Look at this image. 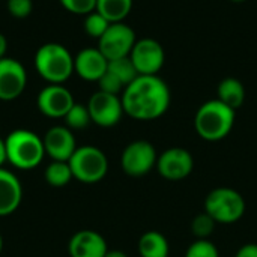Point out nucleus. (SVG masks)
Segmentation results:
<instances>
[{"mask_svg": "<svg viewBox=\"0 0 257 257\" xmlns=\"http://www.w3.org/2000/svg\"><path fill=\"white\" fill-rule=\"evenodd\" d=\"M63 119L69 130H84L92 122L87 105L77 104V102L71 107V110L66 113V116Z\"/></svg>", "mask_w": 257, "mask_h": 257, "instance_id": "5701e85b", "label": "nucleus"}, {"mask_svg": "<svg viewBox=\"0 0 257 257\" xmlns=\"http://www.w3.org/2000/svg\"><path fill=\"white\" fill-rule=\"evenodd\" d=\"M110 24L111 23L104 15H101L98 11H93V12L87 14L86 18H84V30H86V33L89 36H92V38H96V39H99L105 33V30L108 29Z\"/></svg>", "mask_w": 257, "mask_h": 257, "instance_id": "b1692460", "label": "nucleus"}, {"mask_svg": "<svg viewBox=\"0 0 257 257\" xmlns=\"http://www.w3.org/2000/svg\"><path fill=\"white\" fill-rule=\"evenodd\" d=\"M36 104L44 116L51 119H63L75 101L72 93L63 84H48L39 92Z\"/></svg>", "mask_w": 257, "mask_h": 257, "instance_id": "9b49d317", "label": "nucleus"}, {"mask_svg": "<svg viewBox=\"0 0 257 257\" xmlns=\"http://www.w3.org/2000/svg\"><path fill=\"white\" fill-rule=\"evenodd\" d=\"M8 161V157H6V145H5V140L0 139V167H3V164Z\"/></svg>", "mask_w": 257, "mask_h": 257, "instance_id": "7c9ffc66", "label": "nucleus"}, {"mask_svg": "<svg viewBox=\"0 0 257 257\" xmlns=\"http://www.w3.org/2000/svg\"><path fill=\"white\" fill-rule=\"evenodd\" d=\"M26 68L12 57L0 59V101L17 99L26 89Z\"/></svg>", "mask_w": 257, "mask_h": 257, "instance_id": "f8f14e48", "label": "nucleus"}, {"mask_svg": "<svg viewBox=\"0 0 257 257\" xmlns=\"http://www.w3.org/2000/svg\"><path fill=\"white\" fill-rule=\"evenodd\" d=\"M215 227V221L206 214H199L197 217H194V220L191 221V232L194 233V236H197L199 239H206Z\"/></svg>", "mask_w": 257, "mask_h": 257, "instance_id": "393cba45", "label": "nucleus"}, {"mask_svg": "<svg viewBox=\"0 0 257 257\" xmlns=\"http://www.w3.org/2000/svg\"><path fill=\"white\" fill-rule=\"evenodd\" d=\"M44 178L48 185L54 188H63L74 176L68 161H51L44 172Z\"/></svg>", "mask_w": 257, "mask_h": 257, "instance_id": "412c9836", "label": "nucleus"}, {"mask_svg": "<svg viewBox=\"0 0 257 257\" xmlns=\"http://www.w3.org/2000/svg\"><path fill=\"white\" fill-rule=\"evenodd\" d=\"M137 42L134 30L125 23H111L105 33L98 39V48L107 60L130 56Z\"/></svg>", "mask_w": 257, "mask_h": 257, "instance_id": "0eeeda50", "label": "nucleus"}, {"mask_svg": "<svg viewBox=\"0 0 257 257\" xmlns=\"http://www.w3.org/2000/svg\"><path fill=\"white\" fill-rule=\"evenodd\" d=\"M130 57L139 72V75H157L164 65L163 45L151 38L137 41L130 53Z\"/></svg>", "mask_w": 257, "mask_h": 257, "instance_id": "1a4fd4ad", "label": "nucleus"}, {"mask_svg": "<svg viewBox=\"0 0 257 257\" xmlns=\"http://www.w3.org/2000/svg\"><path fill=\"white\" fill-rule=\"evenodd\" d=\"M155 148L146 140H136L130 143L120 157L122 170L133 178H140L148 175L154 166H157Z\"/></svg>", "mask_w": 257, "mask_h": 257, "instance_id": "6e6552de", "label": "nucleus"}, {"mask_svg": "<svg viewBox=\"0 0 257 257\" xmlns=\"http://www.w3.org/2000/svg\"><path fill=\"white\" fill-rule=\"evenodd\" d=\"M71 257H105L108 248L104 236L95 230H80L68 244Z\"/></svg>", "mask_w": 257, "mask_h": 257, "instance_id": "2eb2a0df", "label": "nucleus"}, {"mask_svg": "<svg viewBox=\"0 0 257 257\" xmlns=\"http://www.w3.org/2000/svg\"><path fill=\"white\" fill-rule=\"evenodd\" d=\"M185 257H220V254H218L217 247L211 241L197 239L188 247Z\"/></svg>", "mask_w": 257, "mask_h": 257, "instance_id": "a878e982", "label": "nucleus"}, {"mask_svg": "<svg viewBox=\"0 0 257 257\" xmlns=\"http://www.w3.org/2000/svg\"><path fill=\"white\" fill-rule=\"evenodd\" d=\"M194 161L191 154L184 148H170L164 151L157 160L160 175L169 181H181L190 176Z\"/></svg>", "mask_w": 257, "mask_h": 257, "instance_id": "ddd939ff", "label": "nucleus"}, {"mask_svg": "<svg viewBox=\"0 0 257 257\" xmlns=\"http://www.w3.org/2000/svg\"><path fill=\"white\" fill-rule=\"evenodd\" d=\"M98 86H99V90L101 92H105V93H111V95H119L120 92H123L125 86L123 83L114 75L111 74L108 69L104 72V75L98 80Z\"/></svg>", "mask_w": 257, "mask_h": 257, "instance_id": "bb28decb", "label": "nucleus"}, {"mask_svg": "<svg viewBox=\"0 0 257 257\" xmlns=\"http://www.w3.org/2000/svg\"><path fill=\"white\" fill-rule=\"evenodd\" d=\"M123 111L137 120H154L170 105V90L158 75H139L120 96Z\"/></svg>", "mask_w": 257, "mask_h": 257, "instance_id": "f257e3e1", "label": "nucleus"}, {"mask_svg": "<svg viewBox=\"0 0 257 257\" xmlns=\"http://www.w3.org/2000/svg\"><path fill=\"white\" fill-rule=\"evenodd\" d=\"M6 48H8V41L3 33H0V59L6 57Z\"/></svg>", "mask_w": 257, "mask_h": 257, "instance_id": "2f4dec72", "label": "nucleus"}, {"mask_svg": "<svg viewBox=\"0 0 257 257\" xmlns=\"http://www.w3.org/2000/svg\"><path fill=\"white\" fill-rule=\"evenodd\" d=\"M35 68L48 84H63L74 72V57L62 44L47 42L35 54Z\"/></svg>", "mask_w": 257, "mask_h": 257, "instance_id": "7ed1b4c3", "label": "nucleus"}, {"mask_svg": "<svg viewBox=\"0 0 257 257\" xmlns=\"http://www.w3.org/2000/svg\"><path fill=\"white\" fill-rule=\"evenodd\" d=\"M139 253L142 257H169V242L163 233L149 230L139 239Z\"/></svg>", "mask_w": 257, "mask_h": 257, "instance_id": "6ab92c4d", "label": "nucleus"}, {"mask_svg": "<svg viewBox=\"0 0 257 257\" xmlns=\"http://www.w3.org/2000/svg\"><path fill=\"white\" fill-rule=\"evenodd\" d=\"M87 108H89L92 122L102 128L114 126L122 119V114L125 113L122 99L117 95L105 93L101 90L95 92L90 96L87 102Z\"/></svg>", "mask_w": 257, "mask_h": 257, "instance_id": "9d476101", "label": "nucleus"}, {"mask_svg": "<svg viewBox=\"0 0 257 257\" xmlns=\"http://www.w3.org/2000/svg\"><path fill=\"white\" fill-rule=\"evenodd\" d=\"M42 142L45 155H48L51 161H69L77 149L72 130L66 125L51 126L42 137Z\"/></svg>", "mask_w": 257, "mask_h": 257, "instance_id": "4468645a", "label": "nucleus"}, {"mask_svg": "<svg viewBox=\"0 0 257 257\" xmlns=\"http://www.w3.org/2000/svg\"><path fill=\"white\" fill-rule=\"evenodd\" d=\"M217 95H218L217 98L218 101H221L232 110H236L245 101V87L238 78L227 77L220 81L217 87Z\"/></svg>", "mask_w": 257, "mask_h": 257, "instance_id": "a211bd4d", "label": "nucleus"}, {"mask_svg": "<svg viewBox=\"0 0 257 257\" xmlns=\"http://www.w3.org/2000/svg\"><path fill=\"white\" fill-rule=\"evenodd\" d=\"M8 161L18 170H32L38 167L44 157L42 137L30 130H14L5 139Z\"/></svg>", "mask_w": 257, "mask_h": 257, "instance_id": "f03ea898", "label": "nucleus"}, {"mask_svg": "<svg viewBox=\"0 0 257 257\" xmlns=\"http://www.w3.org/2000/svg\"><path fill=\"white\" fill-rule=\"evenodd\" d=\"M23 200V185L18 176L0 167V217L14 214Z\"/></svg>", "mask_w": 257, "mask_h": 257, "instance_id": "f3484780", "label": "nucleus"}, {"mask_svg": "<svg viewBox=\"0 0 257 257\" xmlns=\"http://www.w3.org/2000/svg\"><path fill=\"white\" fill-rule=\"evenodd\" d=\"M108 60L99 48H84L74 57V72L83 80L98 81L107 71Z\"/></svg>", "mask_w": 257, "mask_h": 257, "instance_id": "dca6fc26", "label": "nucleus"}, {"mask_svg": "<svg viewBox=\"0 0 257 257\" xmlns=\"http://www.w3.org/2000/svg\"><path fill=\"white\" fill-rule=\"evenodd\" d=\"M133 0H96V9L110 23H122L131 12Z\"/></svg>", "mask_w": 257, "mask_h": 257, "instance_id": "aec40b11", "label": "nucleus"}, {"mask_svg": "<svg viewBox=\"0 0 257 257\" xmlns=\"http://www.w3.org/2000/svg\"><path fill=\"white\" fill-rule=\"evenodd\" d=\"M235 257H257V244H245L242 245Z\"/></svg>", "mask_w": 257, "mask_h": 257, "instance_id": "c756f323", "label": "nucleus"}, {"mask_svg": "<svg viewBox=\"0 0 257 257\" xmlns=\"http://www.w3.org/2000/svg\"><path fill=\"white\" fill-rule=\"evenodd\" d=\"M230 2H233V3H242V2H245V0H230Z\"/></svg>", "mask_w": 257, "mask_h": 257, "instance_id": "f704fd0d", "label": "nucleus"}, {"mask_svg": "<svg viewBox=\"0 0 257 257\" xmlns=\"http://www.w3.org/2000/svg\"><path fill=\"white\" fill-rule=\"evenodd\" d=\"M6 6L12 17L26 18L30 15L32 9H33V2L32 0H8Z\"/></svg>", "mask_w": 257, "mask_h": 257, "instance_id": "c85d7f7f", "label": "nucleus"}, {"mask_svg": "<svg viewBox=\"0 0 257 257\" xmlns=\"http://www.w3.org/2000/svg\"><path fill=\"white\" fill-rule=\"evenodd\" d=\"M2 250H3V238L0 235V253H2Z\"/></svg>", "mask_w": 257, "mask_h": 257, "instance_id": "72a5a7b5", "label": "nucleus"}, {"mask_svg": "<svg viewBox=\"0 0 257 257\" xmlns=\"http://www.w3.org/2000/svg\"><path fill=\"white\" fill-rule=\"evenodd\" d=\"M107 69L111 74H114L123 83L125 87L139 77V72H137V69H136V66H134V63H133L130 56L120 57V59H114V60H108Z\"/></svg>", "mask_w": 257, "mask_h": 257, "instance_id": "4be33fe9", "label": "nucleus"}, {"mask_svg": "<svg viewBox=\"0 0 257 257\" xmlns=\"http://www.w3.org/2000/svg\"><path fill=\"white\" fill-rule=\"evenodd\" d=\"M235 123V110L218 99L208 101L200 105L194 117L197 134L208 142L223 140L232 131Z\"/></svg>", "mask_w": 257, "mask_h": 257, "instance_id": "20e7f679", "label": "nucleus"}, {"mask_svg": "<svg viewBox=\"0 0 257 257\" xmlns=\"http://www.w3.org/2000/svg\"><path fill=\"white\" fill-rule=\"evenodd\" d=\"M72 176L83 184H95L108 172V160L96 146H80L69 158Z\"/></svg>", "mask_w": 257, "mask_h": 257, "instance_id": "423d86ee", "label": "nucleus"}, {"mask_svg": "<svg viewBox=\"0 0 257 257\" xmlns=\"http://www.w3.org/2000/svg\"><path fill=\"white\" fill-rule=\"evenodd\" d=\"M105 257H128L123 251H120V250H108L107 251V254Z\"/></svg>", "mask_w": 257, "mask_h": 257, "instance_id": "473e14b6", "label": "nucleus"}, {"mask_svg": "<svg viewBox=\"0 0 257 257\" xmlns=\"http://www.w3.org/2000/svg\"><path fill=\"white\" fill-rule=\"evenodd\" d=\"M205 212L215 223L232 224L242 218L245 212V200L233 188H215L205 199Z\"/></svg>", "mask_w": 257, "mask_h": 257, "instance_id": "39448f33", "label": "nucleus"}, {"mask_svg": "<svg viewBox=\"0 0 257 257\" xmlns=\"http://www.w3.org/2000/svg\"><path fill=\"white\" fill-rule=\"evenodd\" d=\"M62 6L77 15H87L96 9V0H60Z\"/></svg>", "mask_w": 257, "mask_h": 257, "instance_id": "cd10ccee", "label": "nucleus"}]
</instances>
